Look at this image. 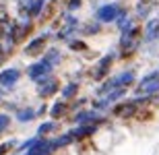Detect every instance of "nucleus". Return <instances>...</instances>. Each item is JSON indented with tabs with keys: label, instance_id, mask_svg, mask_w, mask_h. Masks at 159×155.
Returning <instances> with one entry per match:
<instances>
[{
	"label": "nucleus",
	"instance_id": "obj_1",
	"mask_svg": "<svg viewBox=\"0 0 159 155\" xmlns=\"http://www.w3.org/2000/svg\"><path fill=\"white\" fill-rule=\"evenodd\" d=\"M141 35H143V29L139 27V25H130L126 31H122L120 33V42H118V52L122 54V56H130L132 52H136L139 50V46H141Z\"/></svg>",
	"mask_w": 159,
	"mask_h": 155
},
{
	"label": "nucleus",
	"instance_id": "obj_2",
	"mask_svg": "<svg viewBox=\"0 0 159 155\" xmlns=\"http://www.w3.org/2000/svg\"><path fill=\"white\" fill-rule=\"evenodd\" d=\"M122 11H124L122 2H106V4H101V6L95 8L93 17H95V21H97L99 25H110V23H114V21L118 19V15Z\"/></svg>",
	"mask_w": 159,
	"mask_h": 155
},
{
	"label": "nucleus",
	"instance_id": "obj_3",
	"mask_svg": "<svg viewBox=\"0 0 159 155\" xmlns=\"http://www.w3.org/2000/svg\"><path fill=\"white\" fill-rule=\"evenodd\" d=\"M114 60H116V52H107L106 56H101L91 68V79L93 81H106L110 77V68H112Z\"/></svg>",
	"mask_w": 159,
	"mask_h": 155
},
{
	"label": "nucleus",
	"instance_id": "obj_4",
	"mask_svg": "<svg viewBox=\"0 0 159 155\" xmlns=\"http://www.w3.org/2000/svg\"><path fill=\"white\" fill-rule=\"evenodd\" d=\"M72 122H75L77 126H81V124H95V126H101V124H106V116L89 107V110H79V112L72 116Z\"/></svg>",
	"mask_w": 159,
	"mask_h": 155
},
{
	"label": "nucleus",
	"instance_id": "obj_5",
	"mask_svg": "<svg viewBox=\"0 0 159 155\" xmlns=\"http://www.w3.org/2000/svg\"><path fill=\"white\" fill-rule=\"evenodd\" d=\"M35 87H37V95L41 99H48V97H54L60 91V81L54 75H50V77H43L41 81H37Z\"/></svg>",
	"mask_w": 159,
	"mask_h": 155
},
{
	"label": "nucleus",
	"instance_id": "obj_6",
	"mask_svg": "<svg viewBox=\"0 0 159 155\" xmlns=\"http://www.w3.org/2000/svg\"><path fill=\"white\" fill-rule=\"evenodd\" d=\"M25 75H27V79H29V81L37 83V81H41L43 77H50V75H54V68L48 64V62H43V60H37V62H31V64L27 66Z\"/></svg>",
	"mask_w": 159,
	"mask_h": 155
},
{
	"label": "nucleus",
	"instance_id": "obj_7",
	"mask_svg": "<svg viewBox=\"0 0 159 155\" xmlns=\"http://www.w3.org/2000/svg\"><path fill=\"white\" fill-rule=\"evenodd\" d=\"M21 81V71H19L17 66H11V68H4V71H0V89H15Z\"/></svg>",
	"mask_w": 159,
	"mask_h": 155
},
{
	"label": "nucleus",
	"instance_id": "obj_8",
	"mask_svg": "<svg viewBox=\"0 0 159 155\" xmlns=\"http://www.w3.org/2000/svg\"><path fill=\"white\" fill-rule=\"evenodd\" d=\"M52 37V33L50 31H46V33H41V35H37V37H33L27 46L23 48V52H25V56H39V54H43L46 52V43H48V39Z\"/></svg>",
	"mask_w": 159,
	"mask_h": 155
},
{
	"label": "nucleus",
	"instance_id": "obj_9",
	"mask_svg": "<svg viewBox=\"0 0 159 155\" xmlns=\"http://www.w3.org/2000/svg\"><path fill=\"white\" fill-rule=\"evenodd\" d=\"M143 42H159V17H153L145 21V27H143V35H141Z\"/></svg>",
	"mask_w": 159,
	"mask_h": 155
},
{
	"label": "nucleus",
	"instance_id": "obj_10",
	"mask_svg": "<svg viewBox=\"0 0 159 155\" xmlns=\"http://www.w3.org/2000/svg\"><path fill=\"white\" fill-rule=\"evenodd\" d=\"M68 112H70V103L64 102V99H58V102H54L52 106H48V114H50V118H52L54 122L62 120Z\"/></svg>",
	"mask_w": 159,
	"mask_h": 155
},
{
	"label": "nucleus",
	"instance_id": "obj_11",
	"mask_svg": "<svg viewBox=\"0 0 159 155\" xmlns=\"http://www.w3.org/2000/svg\"><path fill=\"white\" fill-rule=\"evenodd\" d=\"M136 112H141V107L136 106L132 99H128V102L124 103H118V106H114V116H120V118H132Z\"/></svg>",
	"mask_w": 159,
	"mask_h": 155
},
{
	"label": "nucleus",
	"instance_id": "obj_12",
	"mask_svg": "<svg viewBox=\"0 0 159 155\" xmlns=\"http://www.w3.org/2000/svg\"><path fill=\"white\" fill-rule=\"evenodd\" d=\"M97 128H99V126H95V124H81V126H75V128H70L68 132L72 134L75 143H77V141H85V139L93 137L95 132H97Z\"/></svg>",
	"mask_w": 159,
	"mask_h": 155
},
{
	"label": "nucleus",
	"instance_id": "obj_13",
	"mask_svg": "<svg viewBox=\"0 0 159 155\" xmlns=\"http://www.w3.org/2000/svg\"><path fill=\"white\" fill-rule=\"evenodd\" d=\"M54 153H56V151H54V147H52V141L39 137L37 145H33V147H31L29 151H25L23 155H54Z\"/></svg>",
	"mask_w": 159,
	"mask_h": 155
},
{
	"label": "nucleus",
	"instance_id": "obj_14",
	"mask_svg": "<svg viewBox=\"0 0 159 155\" xmlns=\"http://www.w3.org/2000/svg\"><path fill=\"white\" fill-rule=\"evenodd\" d=\"M79 89H81L79 81H68L66 85H62V87H60V95H62V99H64V102L70 103L72 99H77Z\"/></svg>",
	"mask_w": 159,
	"mask_h": 155
},
{
	"label": "nucleus",
	"instance_id": "obj_15",
	"mask_svg": "<svg viewBox=\"0 0 159 155\" xmlns=\"http://www.w3.org/2000/svg\"><path fill=\"white\" fill-rule=\"evenodd\" d=\"M41 60L43 62H48V64L52 66V68H56V66L62 62V52H60V48H46V52L41 54Z\"/></svg>",
	"mask_w": 159,
	"mask_h": 155
},
{
	"label": "nucleus",
	"instance_id": "obj_16",
	"mask_svg": "<svg viewBox=\"0 0 159 155\" xmlns=\"http://www.w3.org/2000/svg\"><path fill=\"white\" fill-rule=\"evenodd\" d=\"M15 118H17L19 122H23V124H29V122H33V120L37 118V116H35V107L21 106L17 112H15Z\"/></svg>",
	"mask_w": 159,
	"mask_h": 155
},
{
	"label": "nucleus",
	"instance_id": "obj_17",
	"mask_svg": "<svg viewBox=\"0 0 159 155\" xmlns=\"http://www.w3.org/2000/svg\"><path fill=\"white\" fill-rule=\"evenodd\" d=\"M50 141H52L54 151H58V149H64V147H70V145H75V139H72V134H70L68 130L62 132V134H58V137L50 139Z\"/></svg>",
	"mask_w": 159,
	"mask_h": 155
},
{
	"label": "nucleus",
	"instance_id": "obj_18",
	"mask_svg": "<svg viewBox=\"0 0 159 155\" xmlns=\"http://www.w3.org/2000/svg\"><path fill=\"white\" fill-rule=\"evenodd\" d=\"M153 2H149V0H145V2H139V4L134 6V19L136 21H149V12L153 11Z\"/></svg>",
	"mask_w": 159,
	"mask_h": 155
},
{
	"label": "nucleus",
	"instance_id": "obj_19",
	"mask_svg": "<svg viewBox=\"0 0 159 155\" xmlns=\"http://www.w3.org/2000/svg\"><path fill=\"white\" fill-rule=\"evenodd\" d=\"M58 130V122H54V120H43L39 126H37V132L35 137H41V139H48L52 132Z\"/></svg>",
	"mask_w": 159,
	"mask_h": 155
},
{
	"label": "nucleus",
	"instance_id": "obj_20",
	"mask_svg": "<svg viewBox=\"0 0 159 155\" xmlns=\"http://www.w3.org/2000/svg\"><path fill=\"white\" fill-rule=\"evenodd\" d=\"M46 4H48V0H33V2L25 8V12H27L31 19H39V17H43V8H46Z\"/></svg>",
	"mask_w": 159,
	"mask_h": 155
},
{
	"label": "nucleus",
	"instance_id": "obj_21",
	"mask_svg": "<svg viewBox=\"0 0 159 155\" xmlns=\"http://www.w3.org/2000/svg\"><path fill=\"white\" fill-rule=\"evenodd\" d=\"M79 33L81 35H99L101 33V25L97 21H87L79 27Z\"/></svg>",
	"mask_w": 159,
	"mask_h": 155
},
{
	"label": "nucleus",
	"instance_id": "obj_22",
	"mask_svg": "<svg viewBox=\"0 0 159 155\" xmlns=\"http://www.w3.org/2000/svg\"><path fill=\"white\" fill-rule=\"evenodd\" d=\"M126 93H128V89H112V91H107L106 95H103V99H106L107 103H110V106H114V103H118L120 99H122L124 95H126Z\"/></svg>",
	"mask_w": 159,
	"mask_h": 155
},
{
	"label": "nucleus",
	"instance_id": "obj_23",
	"mask_svg": "<svg viewBox=\"0 0 159 155\" xmlns=\"http://www.w3.org/2000/svg\"><path fill=\"white\" fill-rule=\"evenodd\" d=\"M68 50H72V52H87V43L83 42V39H77V37H72V39H68Z\"/></svg>",
	"mask_w": 159,
	"mask_h": 155
},
{
	"label": "nucleus",
	"instance_id": "obj_24",
	"mask_svg": "<svg viewBox=\"0 0 159 155\" xmlns=\"http://www.w3.org/2000/svg\"><path fill=\"white\" fill-rule=\"evenodd\" d=\"M11 122H12V118H11V114H6V112H0V137L4 134L8 128H11Z\"/></svg>",
	"mask_w": 159,
	"mask_h": 155
},
{
	"label": "nucleus",
	"instance_id": "obj_25",
	"mask_svg": "<svg viewBox=\"0 0 159 155\" xmlns=\"http://www.w3.org/2000/svg\"><path fill=\"white\" fill-rule=\"evenodd\" d=\"M91 110H95V112H106V110H110V103L103 99V97H99V99H91Z\"/></svg>",
	"mask_w": 159,
	"mask_h": 155
},
{
	"label": "nucleus",
	"instance_id": "obj_26",
	"mask_svg": "<svg viewBox=\"0 0 159 155\" xmlns=\"http://www.w3.org/2000/svg\"><path fill=\"white\" fill-rule=\"evenodd\" d=\"M19 141L17 139H11V141H6V143H0V155H6L11 149H17Z\"/></svg>",
	"mask_w": 159,
	"mask_h": 155
},
{
	"label": "nucleus",
	"instance_id": "obj_27",
	"mask_svg": "<svg viewBox=\"0 0 159 155\" xmlns=\"http://www.w3.org/2000/svg\"><path fill=\"white\" fill-rule=\"evenodd\" d=\"M81 4H83V0H68L66 2V12H75V11H79L81 8Z\"/></svg>",
	"mask_w": 159,
	"mask_h": 155
},
{
	"label": "nucleus",
	"instance_id": "obj_28",
	"mask_svg": "<svg viewBox=\"0 0 159 155\" xmlns=\"http://www.w3.org/2000/svg\"><path fill=\"white\" fill-rule=\"evenodd\" d=\"M46 114H48V106H46V103H41V106L35 110V116H37V118H43Z\"/></svg>",
	"mask_w": 159,
	"mask_h": 155
},
{
	"label": "nucleus",
	"instance_id": "obj_29",
	"mask_svg": "<svg viewBox=\"0 0 159 155\" xmlns=\"http://www.w3.org/2000/svg\"><path fill=\"white\" fill-rule=\"evenodd\" d=\"M2 102H4V91L0 89V103H2Z\"/></svg>",
	"mask_w": 159,
	"mask_h": 155
},
{
	"label": "nucleus",
	"instance_id": "obj_30",
	"mask_svg": "<svg viewBox=\"0 0 159 155\" xmlns=\"http://www.w3.org/2000/svg\"><path fill=\"white\" fill-rule=\"evenodd\" d=\"M4 58H6V56H4V54H2V52H0V64L4 62Z\"/></svg>",
	"mask_w": 159,
	"mask_h": 155
},
{
	"label": "nucleus",
	"instance_id": "obj_31",
	"mask_svg": "<svg viewBox=\"0 0 159 155\" xmlns=\"http://www.w3.org/2000/svg\"><path fill=\"white\" fill-rule=\"evenodd\" d=\"M139 2H145V0H139Z\"/></svg>",
	"mask_w": 159,
	"mask_h": 155
},
{
	"label": "nucleus",
	"instance_id": "obj_32",
	"mask_svg": "<svg viewBox=\"0 0 159 155\" xmlns=\"http://www.w3.org/2000/svg\"><path fill=\"white\" fill-rule=\"evenodd\" d=\"M15 155H17V153H15Z\"/></svg>",
	"mask_w": 159,
	"mask_h": 155
}]
</instances>
